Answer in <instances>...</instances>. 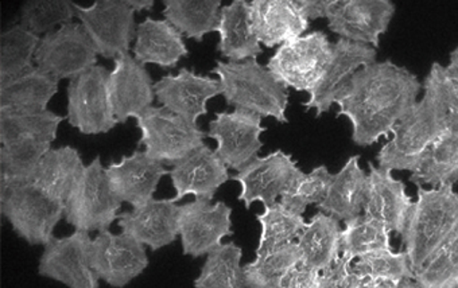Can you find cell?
Masks as SVG:
<instances>
[{
	"label": "cell",
	"mask_w": 458,
	"mask_h": 288,
	"mask_svg": "<svg viewBox=\"0 0 458 288\" xmlns=\"http://www.w3.org/2000/svg\"><path fill=\"white\" fill-rule=\"evenodd\" d=\"M76 17L98 55L106 60H114L129 53L137 37L135 10L127 0H96L89 7L76 4Z\"/></svg>",
	"instance_id": "10"
},
{
	"label": "cell",
	"mask_w": 458,
	"mask_h": 288,
	"mask_svg": "<svg viewBox=\"0 0 458 288\" xmlns=\"http://www.w3.org/2000/svg\"><path fill=\"white\" fill-rule=\"evenodd\" d=\"M340 221L327 213L317 212L297 239L301 266L325 271L341 258Z\"/></svg>",
	"instance_id": "30"
},
{
	"label": "cell",
	"mask_w": 458,
	"mask_h": 288,
	"mask_svg": "<svg viewBox=\"0 0 458 288\" xmlns=\"http://www.w3.org/2000/svg\"><path fill=\"white\" fill-rule=\"evenodd\" d=\"M218 95L220 81L199 76L193 69L181 68L178 74H167L156 82L158 103L191 124H197L199 117L208 114V101Z\"/></svg>",
	"instance_id": "20"
},
{
	"label": "cell",
	"mask_w": 458,
	"mask_h": 288,
	"mask_svg": "<svg viewBox=\"0 0 458 288\" xmlns=\"http://www.w3.org/2000/svg\"><path fill=\"white\" fill-rule=\"evenodd\" d=\"M250 17L255 36L266 47H282L294 41L310 26L295 6L294 0H252Z\"/></svg>",
	"instance_id": "25"
},
{
	"label": "cell",
	"mask_w": 458,
	"mask_h": 288,
	"mask_svg": "<svg viewBox=\"0 0 458 288\" xmlns=\"http://www.w3.org/2000/svg\"><path fill=\"white\" fill-rule=\"evenodd\" d=\"M164 17L189 39L201 42L220 25V0H164Z\"/></svg>",
	"instance_id": "33"
},
{
	"label": "cell",
	"mask_w": 458,
	"mask_h": 288,
	"mask_svg": "<svg viewBox=\"0 0 458 288\" xmlns=\"http://www.w3.org/2000/svg\"><path fill=\"white\" fill-rule=\"evenodd\" d=\"M391 233L387 226L364 213L345 221L341 232V258L353 263L369 253L391 250Z\"/></svg>",
	"instance_id": "39"
},
{
	"label": "cell",
	"mask_w": 458,
	"mask_h": 288,
	"mask_svg": "<svg viewBox=\"0 0 458 288\" xmlns=\"http://www.w3.org/2000/svg\"><path fill=\"white\" fill-rule=\"evenodd\" d=\"M333 174L327 166H317L310 173H301L293 181L284 196L281 204L292 212L302 215L308 207H318L329 191Z\"/></svg>",
	"instance_id": "43"
},
{
	"label": "cell",
	"mask_w": 458,
	"mask_h": 288,
	"mask_svg": "<svg viewBox=\"0 0 458 288\" xmlns=\"http://www.w3.org/2000/svg\"><path fill=\"white\" fill-rule=\"evenodd\" d=\"M319 275L321 272L298 266L284 279L282 288H318Z\"/></svg>",
	"instance_id": "46"
},
{
	"label": "cell",
	"mask_w": 458,
	"mask_h": 288,
	"mask_svg": "<svg viewBox=\"0 0 458 288\" xmlns=\"http://www.w3.org/2000/svg\"><path fill=\"white\" fill-rule=\"evenodd\" d=\"M423 90L417 74L390 60L361 68L335 100L337 116L352 125V143L371 148L388 138L418 103Z\"/></svg>",
	"instance_id": "1"
},
{
	"label": "cell",
	"mask_w": 458,
	"mask_h": 288,
	"mask_svg": "<svg viewBox=\"0 0 458 288\" xmlns=\"http://www.w3.org/2000/svg\"><path fill=\"white\" fill-rule=\"evenodd\" d=\"M88 232L74 231L65 237H53L44 247L38 261V275L68 288H98L100 279L90 261Z\"/></svg>",
	"instance_id": "14"
},
{
	"label": "cell",
	"mask_w": 458,
	"mask_h": 288,
	"mask_svg": "<svg viewBox=\"0 0 458 288\" xmlns=\"http://www.w3.org/2000/svg\"><path fill=\"white\" fill-rule=\"evenodd\" d=\"M58 80L33 66L7 84L0 85V108L47 109L58 92Z\"/></svg>",
	"instance_id": "35"
},
{
	"label": "cell",
	"mask_w": 458,
	"mask_h": 288,
	"mask_svg": "<svg viewBox=\"0 0 458 288\" xmlns=\"http://www.w3.org/2000/svg\"><path fill=\"white\" fill-rule=\"evenodd\" d=\"M243 250L236 242H223L208 253L194 288H247L242 266Z\"/></svg>",
	"instance_id": "36"
},
{
	"label": "cell",
	"mask_w": 458,
	"mask_h": 288,
	"mask_svg": "<svg viewBox=\"0 0 458 288\" xmlns=\"http://www.w3.org/2000/svg\"><path fill=\"white\" fill-rule=\"evenodd\" d=\"M178 236L185 256L202 258L233 236V208L224 201L196 199L178 207Z\"/></svg>",
	"instance_id": "11"
},
{
	"label": "cell",
	"mask_w": 458,
	"mask_h": 288,
	"mask_svg": "<svg viewBox=\"0 0 458 288\" xmlns=\"http://www.w3.org/2000/svg\"><path fill=\"white\" fill-rule=\"evenodd\" d=\"M453 188L417 186V201L402 233L404 252L414 272L420 271L458 232V193Z\"/></svg>",
	"instance_id": "3"
},
{
	"label": "cell",
	"mask_w": 458,
	"mask_h": 288,
	"mask_svg": "<svg viewBox=\"0 0 458 288\" xmlns=\"http://www.w3.org/2000/svg\"><path fill=\"white\" fill-rule=\"evenodd\" d=\"M127 4L135 10V13L151 12L153 7L156 6L154 0H127Z\"/></svg>",
	"instance_id": "50"
},
{
	"label": "cell",
	"mask_w": 458,
	"mask_h": 288,
	"mask_svg": "<svg viewBox=\"0 0 458 288\" xmlns=\"http://www.w3.org/2000/svg\"><path fill=\"white\" fill-rule=\"evenodd\" d=\"M52 150V141L21 139L0 148V194L30 182L39 162Z\"/></svg>",
	"instance_id": "32"
},
{
	"label": "cell",
	"mask_w": 458,
	"mask_h": 288,
	"mask_svg": "<svg viewBox=\"0 0 458 288\" xmlns=\"http://www.w3.org/2000/svg\"><path fill=\"white\" fill-rule=\"evenodd\" d=\"M298 266L301 253L297 241L255 255L254 261L243 266L247 288H282L284 279Z\"/></svg>",
	"instance_id": "37"
},
{
	"label": "cell",
	"mask_w": 458,
	"mask_h": 288,
	"mask_svg": "<svg viewBox=\"0 0 458 288\" xmlns=\"http://www.w3.org/2000/svg\"><path fill=\"white\" fill-rule=\"evenodd\" d=\"M34 63L55 80H73L98 64V50L81 23H66L42 37Z\"/></svg>",
	"instance_id": "12"
},
{
	"label": "cell",
	"mask_w": 458,
	"mask_h": 288,
	"mask_svg": "<svg viewBox=\"0 0 458 288\" xmlns=\"http://www.w3.org/2000/svg\"><path fill=\"white\" fill-rule=\"evenodd\" d=\"M422 85V98L396 124L393 138L377 154L382 169L412 174L431 144L446 130L450 114H458V84L444 65L431 64Z\"/></svg>",
	"instance_id": "2"
},
{
	"label": "cell",
	"mask_w": 458,
	"mask_h": 288,
	"mask_svg": "<svg viewBox=\"0 0 458 288\" xmlns=\"http://www.w3.org/2000/svg\"><path fill=\"white\" fill-rule=\"evenodd\" d=\"M332 47L324 31H311L279 47L266 66L284 87L310 95L329 65Z\"/></svg>",
	"instance_id": "8"
},
{
	"label": "cell",
	"mask_w": 458,
	"mask_h": 288,
	"mask_svg": "<svg viewBox=\"0 0 458 288\" xmlns=\"http://www.w3.org/2000/svg\"><path fill=\"white\" fill-rule=\"evenodd\" d=\"M377 58L375 47L338 38L333 44L332 57L321 81L302 104L305 111L316 112L317 119L330 112L351 79L364 66L377 63Z\"/></svg>",
	"instance_id": "18"
},
{
	"label": "cell",
	"mask_w": 458,
	"mask_h": 288,
	"mask_svg": "<svg viewBox=\"0 0 458 288\" xmlns=\"http://www.w3.org/2000/svg\"><path fill=\"white\" fill-rule=\"evenodd\" d=\"M358 283L352 263L344 258H338L332 267L319 275L318 288H355Z\"/></svg>",
	"instance_id": "45"
},
{
	"label": "cell",
	"mask_w": 458,
	"mask_h": 288,
	"mask_svg": "<svg viewBox=\"0 0 458 288\" xmlns=\"http://www.w3.org/2000/svg\"><path fill=\"white\" fill-rule=\"evenodd\" d=\"M65 119L49 109L0 108V143L4 146L21 139L55 141Z\"/></svg>",
	"instance_id": "34"
},
{
	"label": "cell",
	"mask_w": 458,
	"mask_h": 288,
	"mask_svg": "<svg viewBox=\"0 0 458 288\" xmlns=\"http://www.w3.org/2000/svg\"><path fill=\"white\" fill-rule=\"evenodd\" d=\"M399 285L401 284H395V283L391 282H382V280L358 279L355 288H399Z\"/></svg>",
	"instance_id": "48"
},
{
	"label": "cell",
	"mask_w": 458,
	"mask_h": 288,
	"mask_svg": "<svg viewBox=\"0 0 458 288\" xmlns=\"http://www.w3.org/2000/svg\"><path fill=\"white\" fill-rule=\"evenodd\" d=\"M217 52L229 63L257 60L263 53L250 17V2L233 0L221 9Z\"/></svg>",
	"instance_id": "27"
},
{
	"label": "cell",
	"mask_w": 458,
	"mask_h": 288,
	"mask_svg": "<svg viewBox=\"0 0 458 288\" xmlns=\"http://www.w3.org/2000/svg\"><path fill=\"white\" fill-rule=\"evenodd\" d=\"M169 177L175 202L186 196L212 201L218 189L231 180L226 165L207 144L173 165Z\"/></svg>",
	"instance_id": "22"
},
{
	"label": "cell",
	"mask_w": 458,
	"mask_h": 288,
	"mask_svg": "<svg viewBox=\"0 0 458 288\" xmlns=\"http://www.w3.org/2000/svg\"><path fill=\"white\" fill-rule=\"evenodd\" d=\"M41 38L22 25H12L0 34V85L33 68Z\"/></svg>",
	"instance_id": "38"
},
{
	"label": "cell",
	"mask_w": 458,
	"mask_h": 288,
	"mask_svg": "<svg viewBox=\"0 0 458 288\" xmlns=\"http://www.w3.org/2000/svg\"><path fill=\"white\" fill-rule=\"evenodd\" d=\"M352 269L359 280H382L401 284L404 280H414L415 277L414 269L404 250L394 252L391 250L369 253L353 261Z\"/></svg>",
	"instance_id": "41"
},
{
	"label": "cell",
	"mask_w": 458,
	"mask_h": 288,
	"mask_svg": "<svg viewBox=\"0 0 458 288\" xmlns=\"http://www.w3.org/2000/svg\"><path fill=\"white\" fill-rule=\"evenodd\" d=\"M122 201L109 185L100 157L82 167L65 207V218L74 231L103 232L118 220Z\"/></svg>",
	"instance_id": "5"
},
{
	"label": "cell",
	"mask_w": 458,
	"mask_h": 288,
	"mask_svg": "<svg viewBox=\"0 0 458 288\" xmlns=\"http://www.w3.org/2000/svg\"><path fill=\"white\" fill-rule=\"evenodd\" d=\"M135 119L140 130L138 144L145 148V153L154 161L172 166L202 148L208 136L199 125L186 122L164 106H150Z\"/></svg>",
	"instance_id": "7"
},
{
	"label": "cell",
	"mask_w": 458,
	"mask_h": 288,
	"mask_svg": "<svg viewBox=\"0 0 458 288\" xmlns=\"http://www.w3.org/2000/svg\"><path fill=\"white\" fill-rule=\"evenodd\" d=\"M399 288H420L417 285V283L414 282V280H404L403 283H401V285H399Z\"/></svg>",
	"instance_id": "51"
},
{
	"label": "cell",
	"mask_w": 458,
	"mask_h": 288,
	"mask_svg": "<svg viewBox=\"0 0 458 288\" xmlns=\"http://www.w3.org/2000/svg\"><path fill=\"white\" fill-rule=\"evenodd\" d=\"M212 73L217 74L221 95L228 106L246 109L262 117H273L286 124L289 90L273 76L267 66L257 60L242 63L216 61Z\"/></svg>",
	"instance_id": "4"
},
{
	"label": "cell",
	"mask_w": 458,
	"mask_h": 288,
	"mask_svg": "<svg viewBox=\"0 0 458 288\" xmlns=\"http://www.w3.org/2000/svg\"><path fill=\"white\" fill-rule=\"evenodd\" d=\"M134 57L143 65L156 64L161 68H175L189 50L182 34L166 20L148 17L137 28Z\"/></svg>",
	"instance_id": "28"
},
{
	"label": "cell",
	"mask_w": 458,
	"mask_h": 288,
	"mask_svg": "<svg viewBox=\"0 0 458 288\" xmlns=\"http://www.w3.org/2000/svg\"><path fill=\"white\" fill-rule=\"evenodd\" d=\"M111 72L96 65L69 81L66 87V120L82 135H100L119 124L109 97Z\"/></svg>",
	"instance_id": "9"
},
{
	"label": "cell",
	"mask_w": 458,
	"mask_h": 288,
	"mask_svg": "<svg viewBox=\"0 0 458 288\" xmlns=\"http://www.w3.org/2000/svg\"><path fill=\"white\" fill-rule=\"evenodd\" d=\"M369 169L363 213L402 236L414 204L407 194L406 185L394 178L391 170L375 166L372 162H369Z\"/></svg>",
	"instance_id": "23"
},
{
	"label": "cell",
	"mask_w": 458,
	"mask_h": 288,
	"mask_svg": "<svg viewBox=\"0 0 458 288\" xmlns=\"http://www.w3.org/2000/svg\"><path fill=\"white\" fill-rule=\"evenodd\" d=\"M263 117L246 109H233V112H217L209 122L208 136L217 143L216 154L228 169H243L257 158L262 150L260 135L267 131L263 127Z\"/></svg>",
	"instance_id": "15"
},
{
	"label": "cell",
	"mask_w": 458,
	"mask_h": 288,
	"mask_svg": "<svg viewBox=\"0 0 458 288\" xmlns=\"http://www.w3.org/2000/svg\"><path fill=\"white\" fill-rule=\"evenodd\" d=\"M414 282L420 288H458V232L415 272Z\"/></svg>",
	"instance_id": "44"
},
{
	"label": "cell",
	"mask_w": 458,
	"mask_h": 288,
	"mask_svg": "<svg viewBox=\"0 0 458 288\" xmlns=\"http://www.w3.org/2000/svg\"><path fill=\"white\" fill-rule=\"evenodd\" d=\"M114 61V68L108 79L109 97L119 124H124L130 117H137L153 106L156 84L146 65L130 53Z\"/></svg>",
	"instance_id": "19"
},
{
	"label": "cell",
	"mask_w": 458,
	"mask_h": 288,
	"mask_svg": "<svg viewBox=\"0 0 458 288\" xmlns=\"http://www.w3.org/2000/svg\"><path fill=\"white\" fill-rule=\"evenodd\" d=\"M177 218L174 199H153L143 207L119 215L118 225L123 233L157 252L177 240Z\"/></svg>",
	"instance_id": "24"
},
{
	"label": "cell",
	"mask_w": 458,
	"mask_h": 288,
	"mask_svg": "<svg viewBox=\"0 0 458 288\" xmlns=\"http://www.w3.org/2000/svg\"><path fill=\"white\" fill-rule=\"evenodd\" d=\"M76 17V4L71 0H28L20 9V22L31 33L47 34L55 26L66 25Z\"/></svg>",
	"instance_id": "42"
},
{
	"label": "cell",
	"mask_w": 458,
	"mask_h": 288,
	"mask_svg": "<svg viewBox=\"0 0 458 288\" xmlns=\"http://www.w3.org/2000/svg\"><path fill=\"white\" fill-rule=\"evenodd\" d=\"M112 191L122 204L140 208L154 199L159 182L169 170L161 162L154 161L145 151H134L121 162H111L106 167Z\"/></svg>",
	"instance_id": "21"
},
{
	"label": "cell",
	"mask_w": 458,
	"mask_h": 288,
	"mask_svg": "<svg viewBox=\"0 0 458 288\" xmlns=\"http://www.w3.org/2000/svg\"><path fill=\"white\" fill-rule=\"evenodd\" d=\"M301 173L302 170L290 154L276 150L266 157H257L231 180L241 185L238 199L250 209L254 202H262L265 208L278 202L276 199L284 196Z\"/></svg>",
	"instance_id": "17"
},
{
	"label": "cell",
	"mask_w": 458,
	"mask_h": 288,
	"mask_svg": "<svg viewBox=\"0 0 458 288\" xmlns=\"http://www.w3.org/2000/svg\"><path fill=\"white\" fill-rule=\"evenodd\" d=\"M0 213L13 231L29 245H47L55 237V226L65 216V205L26 183L0 194Z\"/></svg>",
	"instance_id": "6"
},
{
	"label": "cell",
	"mask_w": 458,
	"mask_h": 288,
	"mask_svg": "<svg viewBox=\"0 0 458 288\" xmlns=\"http://www.w3.org/2000/svg\"><path fill=\"white\" fill-rule=\"evenodd\" d=\"M417 186H454L458 183V114H452L446 130L431 144L418 169L410 175Z\"/></svg>",
	"instance_id": "29"
},
{
	"label": "cell",
	"mask_w": 458,
	"mask_h": 288,
	"mask_svg": "<svg viewBox=\"0 0 458 288\" xmlns=\"http://www.w3.org/2000/svg\"><path fill=\"white\" fill-rule=\"evenodd\" d=\"M79 150L71 146L52 148L39 162L30 182L65 205L77 175L84 167Z\"/></svg>",
	"instance_id": "31"
},
{
	"label": "cell",
	"mask_w": 458,
	"mask_h": 288,
	"mask_svg": "<svg viewBox=\"0 0 458 288\" xmlns=\"http://www.w3.org/2000/svg\"><path fill=\"white\" fill-rule=\"evenodd\" d=\"M367 185L369 174L361 169L360 156L351 157L340 172L333 174L327 197L316 208L338 221L352 220L363 215Z\"/></svg>",
	"instance_id": "26"
},
{
	"label": "cell",
	"mask_w": 458,
	"mask_h": 288,
	"mask_svg": "<svg viewBox=\"0 0 458 288\" xmlns=\"http://www.w3.org/2000/svg\"><path fill=\"white\" fill-rule=\"evenodd\" d=\"M301 14L310 22L316 20H327V6L330 0H294Z\"/></svg>",
	"instance_id": "47"
},
{
	"label": "cell",
	"mask_w": 458,
	"mask_h": 288,
	"mask_svg": "<svg viewBox=\"0 0 458 288\" xmlns=\"http://www.w3.org/2000/svg\"><path fill=\"white\" fill-rule=\"evenodd\" d=\"M90 261L98 279L114 288H124L148 268L146 247L127 233L98 232L90 245Z\"/></svg>",
	"instance_id": "16"
},
{
	"label": "cell",
	"mask_w": 458,
	"mask_h": 288,
	"mask_svg": "<svg viewBox=\"0 0 458 288\" xmlns=\"http://www.w3.org/2000/svg\"><path fill=\"white\" fill-rule=\"evenodd\" d=\"M395 13V4L390 0H330L327 28L338 38L377 49Z\"/></svg>",
	"instance_id": "13"
},
{
	"label": "cell",
	"mask_w": 458,
	"mask_h": 288,
	"mask_svg": "<svg viewBox=\"0 0 458 288\" xmlns=\"http://www.w3.org/2000/svg\"><path fill=\"white\" fill-rule=\"evenodd\" d=\"M257 221L260 237L255 255L294 242L308 224L302 215L292 212L281 202L266 207L265 212L257 215Z\"/></svg>",
	"instance_id": "40"
},
{
	"label": "cell",
	"mask_w": 458,
	"mask_h": 288,
	"mask_svg": "<svg viewBox=\"0 0 458 288\" xmlns=\"http://www.w3.org/2000/svg\"><path fill=\"white\" fill-rule=\"evenodd\" d=\"M447 74L458 84V47L449 55V65L445 66Z\"/></svg>",
	"instance_id": "49"
}]
</instances>
